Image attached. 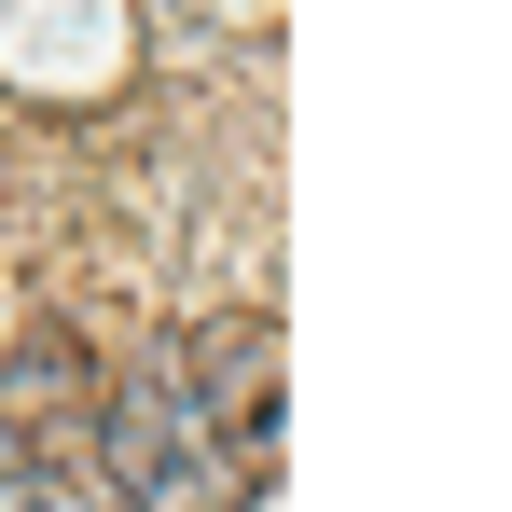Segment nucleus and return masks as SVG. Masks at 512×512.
<instances>
[{
    "instance_id": "f257e3e1",
    "label": "nucleus",
    "mask_w": 512,
    "mask_h": 512,
    "mask_svg": "<svg viewBox=\"0 0 512 512\" xmlns=\"http://www.w3.org/2000/svg\"><path fill=\"white\" fill-rule=\"evenodd\" d=\"M97 471L125 512H263L277 485V333L208 319V333L125 360V388L97 402Z\"/></svg>"
}]
</instances>
